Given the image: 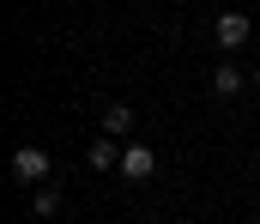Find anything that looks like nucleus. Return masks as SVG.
Instances as JSON below:
<instances>
[{
  "mask_svg": "<svg viewBox=\"0 0 260 224\" xmlns=\"http://www.w3.org/2000/svg\"><path fill=\"white\" fill-rule=\"evenodd\" d=\"M151 170H157V151H151V146H139V140L121 146V176H127V182H145Z\"/></svg>",
  "mask_w": 260,
  "mask_h": 224,
  "instance_id": "nucleus-2",
  "label": "nucleus"
},
{
  "mask_svg": "<svg viewBox=\"0 0 260 224\" xmlns=\"http://www.w3.org/2000/svg\"><path fill=\"white\" fill-rule=\"evenodd\" d=\"M212 91H218V97H236V91H242V73H236V67H218V73H212Z\"/></svg>",
  "mask_w": 260,
  "mask_h": 224,
  "instance_id": "nucleus-6",
  "label": "nucleus"
},
{
  "mask_svg": "<svg viewBox=\"0 0 260 224\" xmlns=\"http://www.w3.org/2000/svg\"><path fill=\"white\" fill-rule=\"evenodd\" d=\"M103 134H115V140L133 134V109H127V103H109V109H103Z\"/></svg>",
  "mask_w": 260,
  "mask_h": 224,
  "instance_id": "nucleus-5",
  "label": "nucleus"
},
{
  "mask_svg": "<svg viewBox=\"0 0 260 224\" xmlns=\"http://www.w3.org/2000/svg\"><path fill=\"white\" fill-rule=\"evenodd\" d=\"M43 176H49V151H43V146H18V151H12V182L37 188Z\"/></svg>",
  "mask_w": 260,
  "mask_h": 224,
  "instance_id": "nucleus-1",
  "label": "nucleus"
},
{
  "mask_svg": "<svg viewBox=\"0 0 260 224\" xmlns=\"http://www.w3.org/2000/svg\"><path fill=\"white\" fill-rule=\"evenodd\" d=\"M212 37H218L224 49H242V43H248V18H242V12H224V18L212 24Z\"/></svg>",
  "mask_w": 260,
  "mask_h": 224,
  "instance_id": "nucleus-3",
  "label": "nucleus"
},
{
  "mask_svg": "<svg viewBox=\"0 0 260 224\" xmlns=\"http://www.w3.org/2000/svg\"><path fill=\"white\" fill-rule=\"evenodd\" d=\"M254 85H260V67H254Z\"/></svg>",
  "mask_w": 260,
  "mask_h": 224,
  "instance_id": "nucleus-7",
  "label": "nucleus"
},
{
  "mask_svg": "<svg viewBox=\"0 0 260 224\" xmlns=\"http://www.w3.org/2000/svg\"><path fill=\"white\" fill-rule=\"evenodd\" d=\"M85 164H91V170H121V146H115V134H103L97 146L85 151Z\"/></svg>",
  "mask_w": 260,
  "mask_h": 224,
  "instance_id": "nucleus-4",
  "label": "nucleus"
}]
</instances>
